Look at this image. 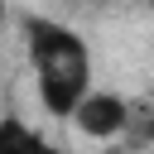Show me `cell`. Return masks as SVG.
<instances>
[{
	"label": "cell",
	"mask_w": 154,
	"mask_h": 154,
	"mask_svg": "<svg viewBox=\"0 0 154 154\" xmlns=\"http://www.w3.org/2000/svg\"><path fill=\"white\" fill-rule=\"evenodd\" d=\"M14 24H19V43H24L29 72H34L38 106L53 120H67L77 111V101L91 91V77H96L87 38L72 24H63L58 14H38V10H19Z\"/></svg>",
	"instance_id": "obj_1"
},
{
	"label": "cell",
	"mask_w": 154,
	"mask_h": 154,
	"mask_svg": "<svg viewBox=\"0 0 154 154\" xmlns=\"http://www.w3.org/2000/svg\"><path fill=\"white\" fill-rule=\"evenodd\" d=\"M72 125H77V135H87V140H120V135H130L135 130V106L120 96V91H101V87H91L82 101H77V111L67 116Z\"/></svg>",
	"instance_id": "obj_2"
},
{
	"label": "cell",
	"mask_w": 154,
	"mask_h": 154,
	"mask_svg": "<svg viewBox=\"0 0 154 154\" xmlns=\"http://www.w3.org/2000/svg\"><path fill=\"white\" fill-rule=\"evenodd\" d=\"M0 154H67L24 116H0Z\"/></svg>",
	"instance_id": "obj_3"
},
{
	"label": "cell",
	"mask_w": 154,
	"mask_h": 154,
	"mask_svg": "<svg viewBox=\"0 0 154 154\" xmlns=\"http://www.w3.org/2000/svg\"><path fill=\"white\" fill-rule=\"evenodd\" d=\"M130 135H135V140H144V144H154V111H149V116H140Z\"/></svg>",
	"instance_id": "obj_4"
},
{
	"label": "cell",
	"mask_w": 154,
	"mask_h": 154,
	"mask_svg": "<svg viewBox=\"0 0 154 154\" xmlns=\"http://www.w3.org/2000/svg\"><path fill=\"white\" fill-rule=\"evenodd\" d=\"M5 29H10V0H0V38H5Z\"/></svg>",
	"instance_id": "obj_5"
}]
</instances>
